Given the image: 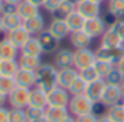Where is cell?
Masks as SVG:
<instances>
[{"label": "cell", "instance_id": "15", "mask_svg": "<svg viewBox=\"0 0 124 122\" xmlns=\"http://www.w3.org/2000/svg\"><path fill=\"white\" fill-rule=\"evenodd\" d=\"M21 49L13 45L6 36L0 39V60H18Z\"/></svg>", "mask_w": 124, "mask_h": 122}, {"label": "cell", "instance_id": "48", "mask_svg": "<svg viewBox=\"0 0 124 122\" xmlns=\"http://www.w3.org/2000/svg\"><path fill=\"white\" fill-rule=\"evenodd\" d=\"M31 122H50L48 119H47V116L44 115V116H41V118H38V119H34V121H31Z\"/></svg>", "mask_w": 124, "mask_h": 122}, {"label": "cell", "instance_id": "1", "mask_svg": "<svg viewBox=\"0 0 124 122\" xmlns=\"http://www.w3.org/2000/svg\"><path fill=\"white\" fill-rule=\"evenodd\" d=\"M57 71L58 68L53 63H42L39 68L35 71L37 87H39L48 95L54 87H57Z\"/></svg>", "mask_w": 124, "mask_h": 122}, {"label": "cell", "instance_id": "13", "mask_svg": "<svg viewBox=\"0 0 124 122\" xmlns=\"http://www.w3.org/2000/svg\"><path fill=\"white\" fill-rule=\"evenodd\" d=\"M79 76V70L75 67H67V68H60L57 71V86L67 89L73 80Z\"/></svg>", "mask_w": 124, "mask_h": 122}, {"label": "cell", "instance_id": "32", "mask_svg": "<svg viewBox=\"0 0 124 122\" xmlns=\"http://www.w3.org/2000/svg\"><path fill=\"white\" fill-rule=\"evenodd\" d=\"M93 67H95V70H96V73H98L99 79H104V80H105V77L111 73V70H112L115 66H112L111 63H107V61L96 60V63L93 64Z\"/></svg>", "mask_w": 124, "mask_h": 122}, {"label": "cell", "instance_id": "57", "mask_svg": "<svg viewBox=\"0 0 124 122\" xmlns=\"http://www.w3.org/2000/svg\"><path fill=\"white\" fill-rule=\"evenodd\" d=\"M121 92H123V97H124V81H123V84H121Z\"/></svg>", "mask_w": 124, "mask_h": 122}, {"label": "cell", "instance_id": "52", "mask_svg": "<svg viewBox=\"0 0 124 122\" xmlns=\"http://www.w3.org/2000/svg\"><path fill=\"white\" fill-rule=\"evenodd\" d=\"M98 122H112V121L105 115V116H102V118H98Z\"/></svg>", "mask_w": 124, "mask_h": 122}, {"label": "cell", "instance_id": "44", "mask_svg": "<svg viewBox=\"0 0 124 122\" xmlns=\"http://www.w3.org/2000/svg\"><path fill=\"white\" fill-rule=\"evenodd\" d=\"M76 122H98V118L93 113H86V115L78 116L76 118Z\"/></svg>", "mask_w": 124, "mask_h": 122}, {"label": "cell", "instance_id": "39", "mask_svg": "<svg viewBox=\"0 0 124 122\" xmlns=\"http://www.w3.org/2000/svg\"><path fill=\"white\" fill-rule=\"evenodd\" d=\"M63 2H64V0H44V3H42V9L53 15V13L58 9V6L63 3Z\"/></svg>", "mask_w": 124, "mask_h": 122}, {"label": "cell", "instance_id": "5", "mask_svg": "<svg viewBox=\"0 0 124 122\" xmlns=\"http://www.w3.org/2000/svg\"><path fill=\"white\" fill-rule=\"evenodd\" d=\"M95 54H96V60L107 61V63H111L112 66H117L120 61L124 58V45L115 47V48L98 47L95 49Z\"/></svg>", "mask_w": 124, "mask_h": 122}, {"label": "cell", "instance_id": "17", "mask_svg": "<svg viewBox=\"0 0 124 122\" xmlns=\"http://www.w3.org/2000/svg\"><path fill=\"white\" fill-rule=\"evenodd\" d=\"M23 26L26 28V31L32 35V36H38L41 32H44L47 29L45 26V19L42 15H38L35 18H31V19H26L23 20Z\"/></svg>", "mask_w": 124, "mask_h": 122}, {"label": "cell", "instance_id": "45", "mask_svg": "<svg viewBox=\"0 0 124 122\" xmlns=\"http://www.w3.org/2000/svg\"><path fill=\"white\" fill-rule=\"evenodd\" d=\"M9 112L10 108L0 106V122H9Z\"/></svg>", "mask_w": 124, "mask_h": 122}, {"label": "cell", "instance_id": "19", "mask_svg": "<svg viewBox=\"0 0 124 122\" xmlns=\"http://www.w3.org/2000/svg\"><path fill=\"white\" fill-rule=\"evenodd\" d=\"M18 15L22 18V20H26V19L41 15V7L31 3L29 0H23V2H21L18 5Z\"/></svg>", "mask_w": 124, "mask_h": 122}, {"label": "cell", "instance_id": "53", "mask_svg": "<svg viewBox=\"0 0 124 122\" xmlns=\"http://www.w3.org/2000/svg\"><path fill=\"white\" fill-rule=\"evenodd\" d=\"M3 9H5V2H3V0H0V16L3 15Z\"/></svg>", "mask_w": 124, "mask_h": 122}, {"label": "cell", "instance_id": "50", "mask_svg": "<svg viewBox=\"0 0 124 122\" xmlns=\"http://www.w3.org/2000/svg\"><path fill=\"white\" fill-rule=\"evenodd\" d=\"M31 3H34V5H37V6H39V7H42V3H44V0H29Z\"/></svg>", "mask_w": 124, "mask_h": 122}, {"label": "cell", "instance_id": "12", "mask_svg": "<svg viewBox=\"0 0 124 122\" xmlns=\"http://www.w3.org/2000/svg\"><path fill=\"white\" fill-rule=\"evenodd\" d=\"M31 36H32V35L26 31V28L23 26V23H22L19 28H16V29L6 32V38H8L13 45H16L19 49L25 45V42H26Z\"/></svg>", "mask_w": 124, "mask_h": 122}, {"label": "cell", "instance_id": "3", "mask_svg": "<svg viewBox=\"0 0 124 122\" xmlns=\"http://www.w3.org/2000/svg\"><path fill=\"white\" fill-rule=\"evenodd\" d=\"M29 95L31 89L16 86L9 95H8V105L10 108H18V109H26L29 105Z\"/></svg>", "mask_w": 124, "mask_h": 122}, {"label": "cell", "instance_id": "36", "mask_svg": "<svg viewBox=\"0 0 124 122\" xmlns=\"http://www.w3.org/2000/svg\"><path fill=\"white\" fill-rule=\"evenodd\" d=\"M123 81H124V76L114 67L112 70H111V73L105 77V83L107 84H114V86H121L123 84Z\"/></svg>", "mask_w": 124, "mask_h": 122}, {"label": "cell", "instance_id": "47", "mask_svg": "<svg viewBox=\"0 0 124 122\" xmlns=\"http://www.w3.org/2000/svg\"><path fill=\"white\" fill-rule=\"evenodd\" d=\"M115 68H117V70H118V71H120L123 76H124V58H123V60L120 61V63L115 66Z\"/></svg>", "mask_w": 124, "mask_h": 122}, {"label": "cell", "instance_id": "58", "mask_svg": "<svg viewBox=\"0 0 124 122\" xmlns=\"http://www.w3.org/2000/svg\"><path fill=\"white\" fill-rule=\"evenodd\" d=\"M123 106H124V100H123Z\"/></svg>", "mask_w": 124, "mask_h": 122}, {"label": "cell", "instance_id": "14", "mask_svg": "<svg viewBox=\"0 0 124 122\" xmlns=\"http://www.w3.org/2000/svg\"><path fill=\"white\" fill-rule=\"evenodd\" d=\"M37 38H38V41H39V45H41L44 54H53V52H55V51L58 49V42H60V41H58L57 38H54L47 29H45L44 32H41Z\"/></svg>", "mask_w": 124, "mask_h": 122}, {"label": "cell", "instance_id": "24", "mask_svg": "<svg viewBox=\"0 0 124 122\" xmlns=\"http://www.w3.org/2000/svg\"><path fill=\"white\" fill-rule=\"evenodd\" d=\"M70 115L67 108H55V106H47L45 108V116L50 122H61Z\"/></svg>", "mask_w": 124, "mask_h": 122}, {"label": "cell", "instance_id": "22", "mask_svg": "<svg viewBox=\"0 0 124 122\" xmlns=\"http://www.w3.org/2000/svg\"><path fill=\"white\" fill-rule=\"evenodd\" d=\"M44 52H42V48L39 45V41L37 36H31L25 45L21 48V55H29V57H41Z\"/></svg>", "mask_w": 124, "mask_h": 122}, {"label": "cell", "instance_id": "21", "mask_svg": "<svg viewBox=\"0 0 124 122\" xmlns=\"http://www.w3.org/2000/svg\"><path fill=\"white\" fill-rule=\"evenodd\" d=\"M28 106H34V108H42L45 109L48 106V96L44 90H41L39 87H34L31 89V95H29V105Z\"/></svg>", "mask_w": 124, "mask_h": 122}, {"label": "cell", "instance_id": "6", "mask_svg": "<svg viewBox=\"0 0 124 122\" xmlns=\"http://www.w3.org/2000/svg\"><path fill=\"white\" fill-rule=\"evenodd\" d=\"M124 100L123 97V92H121V86H114V84H105L102 96H101V102L109 108L114 105H118Z\"/></svg>", "mask_w": 124, "mask_h": 122}, {"label": "cell", "instance_id": "25", "mask_svg": "<svg viewBox=\"0 0 124 122\" xmlns=\"http://www.w3.org/2000/svg\"><path fill=\"white\" fill-rule=\"evenodd\" d=\"M18 64H19V68L29 70V71H37L42 63H41V57L19 55V57H18Z\"/></svg>", "mask_w": 124, "mask_h": 122}, {"label": "cell", "instance_id": "16", "mask_svg": "<svg viewBox=\"0 0 124 122\" xmlns=\"http://www.w3.org/2000/svg\"><path fill=\"white\" fill-rule=\"evenodd\" d=\"M15 81L16 86L21 87H26V89H34L37 86V76L35 71H29V70H23L19 68V71L15 76Z\"/></svg>", "mask_w": 124, "mask_h": 122}, {"label": "cell", "instance_id": "27", "mask_svg": "<svg viewBox=\"0 0 124 122\" xmlns=\"http://www.w3.org/2000/svg\"><path fill=\"white\" fill-rule=\"evenodd\" d=\"M19 71L18 60H0V76L15 77Z\"/></svg>", "mask_w": 124, "mask_h": 122}, {"label": "cell", "instance_id": "46", "mask_svg": "<svg viewBox=\"0 0 124 122\" xmlns=\"http://www.w3.org/2000/svg\"><path fill=\"white\" fill-rule=\"evenodd\" d=\"M6 103H8V95L0 92V106H6Z\"/></svg>", "mask_w": 124, "mask_h": 122}, {"label": "cell", "instance_id": "49", "mask_svg": "<svg viewBox=\"0 0 124 122\" xmlns=\"http://www.w3.org/2000/svg\"><path fill=\"white\" fill-rule=\"evenodd\" d=\"M3 34H6V29H5L3 22H2V16H0V35H3Z\"/></svg>", "mask_w": 124, "mask_h": 122}, {"label": "cell", "instance_id": "28", "mask_svg": "<svg viewBox=\"0 0 124 122\" xmlns=\"http://www.w3.org/2000/svg\"><path fill=\"white\" fill-rule=\"evenodd\" d=\"M2 22L5 25L6 32L13 31V29L19 28L23 23V20H22V18L19 15H2Z\"/></svg>", "mask_w": 124, "mask_h": 122}, {"label": "cell", "instance_id": "29", "mask_svg": "<svg viewBox=\"0 0 124 122\" xmlns=\"http://www.w3.org/2000/svg\"><path fill=\"white\" fill-rule=\"evenodd\" d=\"M107 116L112 121V122H124V106L123 102L114 106H109L107 109Z\"/></svg>", "mask_w": 124, "mask_h": 122}, {"label": "cell", "instance_id": "18", "mask_svg": "<svg viewBox=\"0 0 124 122\" xmlns=\"http://www.w3.org/2000/svg\"><path fill=\"white\" fill-rule=\"evenodd\" d=\"M105 80L104 79H98L92 83H88V87H86V92H85V96L88 99H91L93 103L95 102H101V96H102V92H104V87H105Z\"/></svg>", "mask_w": 124, "mask_h": 122}, {"label": "cell", "instance_id": "11", "mask_svg": "<svg viewBox=\"0 0 124 122\" xmlns=\"http://www.w3.org/2000/svg\"><path fill=\"white\" fill-rule=\"evenodd\" d=\"M76 10L85 18V19H93L101 16V5L91 2V0H83L82 3L76 6Z\"/></svg>", "mask_w": 124, "mask_h": 122}, {"label": "cell", "instance_id": "38", "mask_svg": "<svg viewBox=\"0 0 124 122\" xmlns=\"http://www.w3.org/2000/svg\"><path fill=\"white\" fill-rule=\"evenodd\" d=\"M25 112H26V116H28V122H31L34 119H38V118H41V116L45 115V109H42V108H34V106H28L25 109Z\"/></svg>", "mask_w": 124, "mask_h": 122}, {"label": "cell", "instance_id": "9", "mask_svg": "<svg viewBox=\"0 0 124 122\" xmlns=\"http://www.w3.org/2000/svg\"><path fill=\"white\" fill-rule=\"evenodd\" d=\"M73 54L75 51L69 49V48H60L54 52V58H53V64L60 70V68H67V67H73Z\"/></svg>", "mask_w": 124, "mask_h": 122}, {"label": "cell", "instance_id": "31", "mask_svg": "<svg viewBox=\"0 0 124 122\" xmlns=\"http://www.w3.org/2000/svg\"><path fill=\"white\" fill-rule=\"evenodd\" d=\"M86 87H88V83H86L80 76H78V77L73 80V83L67 87V90H69V93H70L72 96H78V95H85Z\"/></svg>", "mask_w": 124, "mask_h": 122}, {"label": "cell", "instance_id": "7", "mask_svg": "<svg viewBox=\"0 0 124 122\" xmlns=\"http://www.w3.org/2000/svg\"><path fill=\"white\" fill-rule=\"evenodd\" d=\"M47 96H48V106H55V108H67L72 97L67 89H63L60 86L54 87Z\"/></svg>", "mask_w": 124, "mask_h": 122}, {"label": "cell", "instance_id": "55", "mask_svg": "<svg viewBox=\"0 0 124 122\" xmlns=\"http://www.w3.org/2000/svg\"><path fill=\"white\" fill-rule=\"evenodd\" d=\"M67 2H70V3H73L75 6H78L79 3H82V2H83V0H67Z\"/></svg>", "mask_w": 124, "mask_h": 122}, {"label": "cell", "instance_id": "8", "mask_svg": "<svg viewBox=\"0 0 124 122\" xmlns=\"http://www.w3.org/2000/svg\"><path fill=\"white\" fill-rule=\"evenodd\" d=\"M47 31L54 38H57L58 41L64 39V38H69V35H70V29H69L66 20L64 19H57V18H53L51 19L50 25L47 26Z\"/></svg>", "mask_w": 124, "mask_h": 122}, {"label": "cell", "instance_id": "42", "mask_svg": "<svg viewBox=\"0 0 124 122\" xmlns=\"http://www.w3.org/2000/svg\"><path fill=\"white\" fill-rule=\"evenodd\" d=\"M112 29L115 31V34L118 35V38L121 39V42L124 44V20L123 19H120L114 26H112Z\"/></svg>", "mask_w": 124, "mask_h": 122}, {"label": "cell", "instance_id": "26", "mask_svg": "<svg viewBox=\"0 0 124 122\" xmlns=\"http://www.w3.org/2000/svg\"><path fill=\"white\" fill-rule=\"evenodd\" d=\"M64 20H66V23H67V26H69V29H70V34H72V32H78V31H83L85 22H86V19H85L78 10L72 12Z\"/></svg>", "mask_w": 124, "mask_h": 122}, {"label": "cell", "instance_id": "33", "mask_svg": "<svg viewBox=\"0 0 124 122\" xmlns=\"http://www.w3.org/2000/svg\"><path fill=\"white\" fill-rule=\"evenodd\" d=\"M16 87L15 77H6V76H0V92L9 95L13 89Z\"/></svg>", "mask_w": 124, "mask_h": 122}, {"label": "cell", "instance_id": "4", "mask_svg": "<svg viewBox=\"0 0 124 122\" xmlns=\"http://www.w3.org/2000/svg\"><path fill=\"white\" fill-rule=\"evenodd\" d=\"M96 63V54L91 48L83 49H75L73 54V67L78 70H83L88 67H92Z\"/></svg>", "mask_w": 124, "mask_h": 122}, {"label": "cell", "instance_id": "34", "mask_svg": "<svg viewBox=\"0 0 124 122\" xmlns=\"http://www.w3.org/2000/svg\"><path fill=\"white\" fill-rule=\"evenodd\" d=\"M108 12L118 18L124 16V0H108Z\"/></svg>", "mask_w": 124, "mask_h": 122}, {"label": "cell", "instance_id": "2", "mask_svg": "<svg viewBox=\"0 0 124 122\" xmlns=\"http://www.w3.org/2000/svg\"><path fill=\"white\" fill-rule=\"evenodd\" d=\"M92 106H93V102L91 99H88L85 95H78V96H72L70 97L67 109H69V112H70L72 116L78 118V116L91 113Z\"/></svg>", "mask_w": 124, "mask_h": 122}, {"label": "cell", "instance_id": "30", "mask_svg": "<svg viewBox=\"0 0 124 122\" xmlns=\"http://www.w3.org/2000/svg\"><path fill=\"white\" fill-rule=\"evenodd\" d=\"M76 10V6L70 2H67V0H64L63 3H61L58 6V9L53 13V18H57V19H66L72 12Z\"/></svg>", "mask_w": 124, "mask_h": 122}, {"label": "cell", "instance_id": "43", "mask_svg": "<svg viewBox=\"0 0 124 122\" xmlns=\"http://www.w3.org/2000/svg\"><path fill=\"white\" fill-rule=\"evenodd\" d=\"M3 15H18V5L16 3H8V2H5Z\"/></svg>", "mask_w": 124, "mask_h": 122}, {"label": "cell", "instance_id": "40", "mask_svg": "<svg viewBox=\"0 0 124 122\" xmlns=\"http://www.w3.org/2000/svg\"><path fill=\"white\" fill-rule=\"evenodd\" d=\"M107 106L102 103V102H95L93 103V106H92V110H91V113H93L96 118H102V116H105L107 115Z\"/></svg>", "mask_w": 124, "mask_h": 122}, {"label": "cell", "instance_id": "20", "mask_svg": "<svg viewBox=\"0 0 124 122\" xmlns=\"http://www.w3.org/2000/svg\"><path fill=\"white\" fill-rule=\"evenodd\" d=\"M70 44L75 49H83V48H89L92 44V38L83 32V31H78V32H72L69 35Z\"/></svg>", "mask_w": 124, "mask_h": 122}, {"label": "cell", "instance_id": "56", "mask_svg": "<svg viewBox=\"0 0 124 122\" xmlns=\"http://www.w3.org/2000/svg\"><path fill=\"white\" fill-rule=\"evenodd\" d=\"M91 2H95V3H99V5H101V3L104 2V0H91Z\"/></svg>", "mask_w": 124, "mask_h": 122}, {"label": "cell", "instance_id": "10", "mask_svg": "<svg viewBox=\"0 0 124 122\" xmlns=\"http://www.w3.org/2000/svg\"><path fill=\"white\" fill-rule=\"evenodd\" d=\"M107 29L108 28L105 26V23H104L101 16L99 18H93V19H86L85 26H83V32H86L92 39L93 38H101Z\"/></svg>", "mask_w": 124, "mask_h": 122}, {"label": "cell", "instance_id": "35", "mask_svg": "<svg viewBox=\"0 0 124 122\" xmlns=\"http://www.w3.org/2000/svg\"><path fill=\"white\" fill-rule=\"evenodd\" d=\"M9 122H28V116H26L25 109L10 108V112H9Z\"/></svg>", "mask_w": 124, "mask_h": 122}, {"label": "cell", "instance_id": "23", "mask_svg": "<svg viewBox=\"0 0 124 122\" xmlns=\"http://www.w3.org/2000/svg\"><path fill=\"white\" fill-rule=\"evenodd\" d=\"M121 45H124V44L121 42V39L118 38V35L115 34V31L112 28H108L99 41V47H104V48H115V47H121Z\"/></svg>", "mask_w": 124, "mask_h": 122}, {"label": "cell", "instance_id": "37", "mask_svg": "<svg viewBox=\"0 0 124 122\" xmlns=\"http://www.w3.org/2000/svg\"><path fill=\"white\" fill-rule=\"evenodd\" d=\"M79 76L86 83H92V81H95V80L99 79V76H98V73H96V70H95L93 66L92 67H88V68H83V70H79Z\"/></svg>", "mask_w": 124, "mask_h": 122}, {"label": "cell", "instance_id": "51", "mask_svg": "<svg viewBox=\"0 0 124 122\" xmlns=\"http://www.w3.org/2000/svg\"><path fill=\"white\" fill-rule=\"evenodd\" d=\"M61 122H76V118H75V116H72V115H69L64 121H61Z\"/></svg>", "mask_w": 124, "mask_h": 122}, {"label": "cell", "instance_id": "41", "mask_svg": "<svg viewBox=\"0 0 124 122\" xmlns=\"http://www.w3.org/2000/svg\"><path fill=\"white\" fill-rule=\"evenodd\" d=\"M101 18H102V20H104V23H105V26H107V28H112V26L120 20V18H118V16H115V15H114V13H111V12L104 13Z\"/></svg>", "mask_w": 124, "mask_h": 122}, {"label": "cell", "instance_id": "54", "mask_svg": "<svg viewBox=\"0 0 124 122\" xmlns=\"http://www.w3.org/2000/svg\"><path fill=\"white\" fill-rule=\"evenodd\" d=\"M3 2H8V3H16V5H19L21 2H23V0H3Z\"/></svg>", "mask_w": 124, "mask_h": 122}]
</instances>
